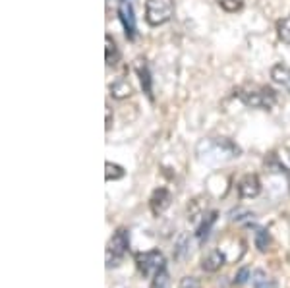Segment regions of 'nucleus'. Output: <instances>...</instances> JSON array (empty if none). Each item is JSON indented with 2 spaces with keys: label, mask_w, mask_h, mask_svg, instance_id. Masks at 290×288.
I'll list each match as a JSON object with an SVG mask.
<instances>
[{
  "label": "nucleus",
  "mask_w": 290,
  "mask_h": 288,
  "mask_svg": "<svg viewBox=\"0 0 290 288\" xmlns=\"http://www.w3.org/2000/svg\"><path fill=\"white\" fill-rule=\"evenodd\" d=\"M271 77L273 81L290 93V66L287 64H275L271 68Z\"/></svg>",
  "instance_id": "nucleus-9"
},
{
  "label": "nucleus",
  "mask_w": 290,
  "mask_h": 288,
  "mask_svg": "<svg viewBox=\"0 0 290 288\" xmlns=\"http://www.w3.org/2000/svg\"><path fill=\"white\" fill-rule=\"evenodd\" d=\"M236 97L250 108H273L277 103V93L267 85L244 83L236 89Z\"/></svg>",
  "instance_id": "nucleus-1"
},
{
  "label": "nucleus",
  "mask_w": 290,
  "mask_h": 288,
  "mask_svg": "<svg viewBox=\"0 0 290 288\" xmlns=\"http://www.w3.org/2000/svg\"><path fill=\"white\" fill-rule=\"evenodd\" d=\"M130 250V236H128L126 228H118L109 242V248H107V267L112 265H118L122 261V257Z\"/></svg>",
  "instance_id": "nucleus-3"
},
{
  "label": "nucleus",
  "mask_w": 290,
  "mask_h": 288,
  "mask_svg": "<svg viewBox=\"0 0 290 288\" xmlns=\"http://www.w3.org/2000/svg\"><path fill=\"white\" fill-rule=\"evenodd\" d=\"M217 216H218L217 211H211L209 215L201 220V224L198 226V232H196V236H198V240H200V242H203V240L209 236L211 228H213V224L217 222Z\"/></svg>",
  "instance_id": "nucleus-12"
},
{
  "label": "nucleus",
  "mask_w": 290,
  "mask_h": 288,
  "mask_svg": "<svg viewBox=\"0 0 290 288\" xmlns=\"http://www.w3.org/2000/svg\"><path fill=\"white\" fill-rule=\"evenodd\" d=\"M109 91H110V95H112L114 99H118V101L132 97V93H134L132 83L128 81L126 77H118V79H114V81L109 85Z\"/></svg>",
  "instance_id": "nucleus-8"
},
{
  "label": "nucleus",
  "mask_w": 290,
  "mask_h": 288,
  "mask_svg": "<svg viewBox=\"0 0 290 288\" xmlns=\"http://www.w3.org/2000/svg\"><path fill=\"white\" fill-rule=\"evenodd\" d=\"M250 279H252V273H250V269H248V267H242V269L234 275V285L242 287V285H246Z\"/></svg>",
  "instance_id": "nucleus-20"
},
{
  "label": "nucleus",
  "mask_w": 290,
  "mask_h": 288,
  "mask_svg": "<svg viewBox=\"0 0 290 288\" xmlns=\"http://www.w3.org/2000/svg\"><path fill=\"white\" fill-rule=\"evenodd\" d=\"M105 168H107V172H105V178L107 182L110 180H120V178H124V168L122 166H118V164H114V162H105Z\"/></svg>",
  "instance_id": "nucleus-17"
},
{
  "label": "nucleus",
  "mask_w": 290,
  "mask_h": 288,
  "mask_svg": "<svg viewBox=\"0 0 290 288\" xmlns=\"http://www.w3.org/2000/svg\"><path fill=\"white\" fill-rule=\"evenodd\" d=\"M105 45H107V66H114L120 60V51H118L114 39L109 33L105 35Z\"/></svg>",
  "instance_id": "nucleus-13"
},
{
  "label": "nucleus",
  "mask_w": 290,
  "mask_h": 288,
  "mask_svg": "<svg viewBox=\"0 0 290 288\" xmlns=\"http://www.w3.org/2000/svg\"><path fill=\"white\" fill-rule=\"evenodd\" d=\"M136 263H138V269L142 271L144 277H151V275H157L161 269H164V255L159 250L138 253Z\"/></svg>",
  "instance_id": "nucleus-4"
},
{
  "label": "nucleus",
  "mask_w": 290,
  "mask_h": 288,
  "mask_svg": "<svg viewBox=\"0 0 290 288\" xmlns=\"http://www.w3.org/2000/svg\"><path fill=\"white\" fill-rule=\"evenodd\" d=\"M174 16L172 0H145V21L151 27L163 25Z\"/></svg>",
  "instance_id": "nucleus-2"
},
{
  "label": "nucleus",
  "mask_w": 290,
  "mask_h": 288,
  "mask_svg": "<svg viewBox=\"0 0 290 288\" xmlns=\"http://www.w3.org/2000/svg\"><path fill=\"white\" fill-rule=\"evenodd\" d=\"M277 35L285 45H290V16H285L277 21Z\"/></svg>",
  "instance_id": "nucleus-15"
},
{
  "label": "nucleus",
  "mask_w": 290,
  "mask_h": 288,
  "mask_svg": "<svg viewBox=\"0 0 290 288\" xmlns=\"http://www.w3.org/2000/svg\"><path fill=\"white\" fill-rule=\"evenodd\" d=\"M224 261H226L224 253H220L218 250H215V252L209 253L207 257H203V261H201V269L207 271V273H215V271H218L222 265H224Z\"/></svg>",
  "instance_id": "nucleus-11"
},
{
  "label": "nucleus",
  "mask_w": 290,
  "mask_h": 288,
  "mask_svg": "<svg viewBox=\"0 0 290 288\" xmlns=\"http://www.w3.org/2000/svg\"><path fill=\"white\" fill-rule=\"evenodd\" d=\"M269 244H271V236H269V232H267L265 228H259V230L255 232V248H257L259 252H267V250H269Z\"/></svg>",
  "instance_id": "nucleus-16"
},
{
  "label": "nucleus",
  "mask_w": 290,
  "mask_h": 288,
  "mask_svg": "<svg viewBox=\"0 0 290 288\" xmlns=\"http://www.w3.org/2000/svg\"><path fill=\"white\" fill-rule=\"evenodd\" d=\"M238 196L244 199H252L255 196H259L261 192V184H259V178L255 174H246L242 180L238 182Z\"/></svg>",
  "instance_id": "nucleus-6"
},
{
  "label": "nucleus",
  "mask_w": 290,
  "mask_h": 288,
  "mask_svg": "<svg viewBox=\"0 0 290 288\" xmlns=\"http://www.w3.org/2000/svg\"><path fill=\"white\" fill-rule=\"evenodd\" d=\"M217 4L228 14H234L238 10H242L244 6V0H217Z\"/></svg>",
  "instance_id": "nucleus-19"
},
{
  "label": "nucleus",
  "mask_w": 290,
  "mask_h": 288,
  "mask_svg": "<svg viewBox=\"0 0 290 288\" xmlns=\"http://www.w3.org/2000/svg\"><path fill=\"white\" fill-rule=\"evenodd\" d=\"M252 287L254 288H275L273 279H269V275L265 271L257 269L252 273Z\"/></svg>",
  "instance_id": "nucleus-14"
},
{
  "label": "nucleus",
  "mask_w": 290,
  "mask_h": 288,
  "mask_svg": "<svg viewBox=\"0 0 290 288\" xmlns=\"http://www.w3.org/2000/svg\"><path fill=\"white\" fill-rule=\"evenodd\" d=\"M180 288H201L200 281L196 277H184L180 281Z\"/></svg>",
  "instance_id": "nucleus-21"
},
{
  "label": "nucleus",
  "mask_w": 290,
  "mask_h": 288,
  "mask_svg": "<svg viewBox=\"0 0 290 288\" xmlns=\"http://www.w3.org/2000/svg\"><path fill=\"white\" fill-rule=\"evenodd\" d=\"M168 205H170V192H168L166 188H157V190L151 194V199H149L151 213H153V215H161Z\"/></svg>",
  "instance_id": "nucleus-7"
},
{
  "label": "nucleus",
  "mask_w": 290,
  "mask_h": 288,
  "mask_svg": "<svg viewBox=\"0 0 290 288\" xmlns=\"http://www.w3.org/2000/svg\"><path fill=\"white\" fill-rule=\"evenodd\" d=\"M136 72L140 75V81H142V87H144V93L153 99V87H151V73H149V68L145 64V60H136Z\"/></svg>",
  "instance_id": "nucleus-10"
},
{
  "label": "nucleus",
  "mask_w": 290,
  "mask_h": 288,
  "mask_svg": "<svg viewBox=\"0 0 290 288\" xmlns=\"http://www.w3.org/2000/svg\"><path fill=\"white\" fill-rule=\"evenodd\" d=\"M118 18L122 21V27L126 31V37L132 41L136 37V16H134V6L130 0H122L118 6Z\"/></svg>",
  "instance_id": "nucleus-5"
},
{
  "label": "nucleus",
  "mask_w": 290,
  "mask_h": 288,
  "mask_svg": "<svg viewBox=\"0 0 290 288\" xmlns=\"http://www.w3.org/2000/svg\"><path fill=\"white\" fill-rule=\"evenodd\" d=\"M151 288H170V277H168L166 269H161L157 275H153Z\"/></svg>",
  "instance_id": "nucleus-18"
}]
</instances>
